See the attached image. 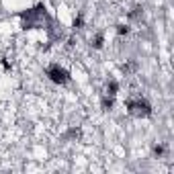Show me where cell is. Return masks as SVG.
I'll use <instances>...</instances> for the list:
<instances>
[{
	"instance_id": "obj_6",
	"label": "cell",
	"mask_w": 174,
	"mask_h": 174,
	"mask_svg": "<svg viewBox=\"0 0 174 174\" xmlns=\"http://www.w3.org/2000/svg\"><path fill=\"white\" fill-rule=\"evenodd\" d=\"M127 33H129V27L127 25H117V35L123 37V35H127Z\"/></svg>"
},
{
	"instance_id": "obj_1",
	"label": "cell",
	"mask_w": 174,
	"mask_h": 174,
	"mask_svg": "<svg viewBox=\"0 0 174 174\" xmlns=\"http://www.w3.org/2000/svg\"><path fill=\"white\" fill-rule=\"evenodd\" d=\"M125 107H127L129 115H133V117H149V115H152V107H149V103H145V100H141V98L127 100Z\"/></svg>"
},
{
	"instance_id": "obj_8",
	"label": "cell",
	"mask_w": 174,
	"mask_h": 174,
	"mask_svg": "<svg viewBox=\"0 0 174 174\" xmlns=\"http://www.w3.org/2000/svg\"><path fill=\"white\" fill-rule=\"evenodd\" d=\"M154 154H156V156H162V154H164V145H156V148H154Z\"/></svg>"
},
{
	"instance_id": "obj_4",
	"label": "cell",
	"mask_w": 174,
	"mask_h": 174,
	"mask_svg": "<svg viewBox=\"0 0 174 174\" xmlns=\"http://www.w3.org/2000/svg\"><path fill=\"white\" fill-rule=\"evenodd\" d=\"M117 92H119V82L109 80V82H107V94H109V96H115Z\"/></svg>"
},
{
	"instance_id": "obj_5",
	"label": "cell",
	"mask_w": 174,
	"mask_h": 174,
	"mask_svg": "<svg viewBox=\"0 0 174 174\" xmlns=\"http://www.w3.org/2000/svg\"><path fill=\"white\" fill-rule=\"evenodd\" d=\"M103 43H104V35L98 33L94 39H92V47H94V49H100V47H103Z\"/></svg>"
},
{
	"instance_id": "obj_2",
	"label": "cell",
	"mask_w": 174,
	"mask_h": 174,
	"mask_svg": "<svg viewBox=\"0 0 174 174\" xmlns=\"http://www.w3.org/2000/svg\"><path fill=\"white\" fill-rule=\"evenodd\" d=\"M47 76H49L51 82H55V84H68V80H70V72L66 68H62L60 64H51L49 68H47Z\"/></svg>"
},
{
	"instance_id": "obj_7",
	"label": "cell",
	"mask_w": 174,
	"mask_h": 174,
	"mask_svg": "<svg viewBox=\"0 0 174 174\" xmlns=\"http://www.w3.org/2000/svg\"><path fill=\"white\" fill-rule=\"evenodd\" d=\"M72 25H74V29H82V25H84V19H82V16H76Z\"/></svg>"
},
{
	"instance_id": "obj_3",
	"label": "cell",
	"mask_w": 174,
	"mask_h": 174,
	"mask_svg": "<svg viewBox=\"0 0 174 174\" xmlns=\"http://www.w3.org/2000/svg\"><path fill=\"white\" fill-rule=\"evenodd\" d=\"M113 104H115V96L104 94V96H103V100H100V107H103L104 111H111V109H113Z\"/></svg>"
},
{
	"instance_id": "obj_9",
	"label": "cell",
	"mask_w": 174,
	"mask_h": 174,
	"mask_svg": "<svg viewBox=\"0 0 174 174\" xmlns=\"http://www.w3.org/2000/svg\"><path fill=\"white\" fill-rule=\"evenodd\" d=\"M2 68H4V70H10V64H8L6 60H2Z\"/></svg>"
}]
</instances>
